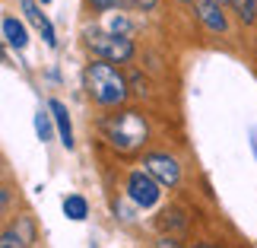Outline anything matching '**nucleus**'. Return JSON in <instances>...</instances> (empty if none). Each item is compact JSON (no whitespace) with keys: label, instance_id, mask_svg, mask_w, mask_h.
Listing matches in <instances>:
<instances>
[{"label":"nucleus","instance_id":"obj_17","mask_svg":"<svg viewBox=\"0 0 257 248\" xmlns=\"http://www.w3.org/2000/svg\"><path fill=\"white\" fill-rule=\"evenodd\" d=\"M159 0H127V10H140V13H153Z\"/></svg>","mask_w":257,"mask_h":248},{"label":"nucleus","instance_id":"obj_9","mask_svg":"<svg viewBox=\"0 0 257 248\" xmlns=\"http://www.w3.org/2000/svg\"><path fill=\"white\" fill-rule=\"evenodd\" d=\"M0 29H4V38H7V45H10V48L23 51V48L29 45V29H26L23 23H19V19H16L13 13H7V16H4Z\"/></svg>","mask_w":257,"mask_h":248},{"label":"nucleus","instance_id":"obj_2","mask_svg":"<svg viewBox=\"0 0 257 248\" xmlns=\"http://www.w3.org/2000/svg\"><path fill=\"white\" fill-rule=\"evenodd\" d=\"M98 131H102V140L117 153H137L146 143V137H150V127H146L143 115L134 112V108H121V112L108 115L98 124Z\"/></svg>","mask_w":257,"mask_h":248},{"label":"nucleus","instance_id":"obj_16","mask_svg":"<svg viewBox=\"0 0 257 248\" xmlns=\"http://www.w3.org/2000/svg\"><path fill=\"white\" fill-rule=\"evenodd\" d=\"M89 7L98 10V13H108V10H127V0H89Z\"/></svg>","mask_w":257,"mask_h":248},{"label":"nucleus","instance_id":"obj_13","mask_svg":"<svg viewBox=\"0 0 257 248\" xmlns=\"http://www.w3.org/2000/svg\"><path fill=\"white\" fill-rule=\"evenodd\" d=\"M229 4L235 7V13H238V19L244 26H251L257 19V0H229Z\"/></svg>","mask_w":257,"mask_h":248},{"label":"nucleus","instance_id":"obj_7","mask_svg":"<svg viewBox=\"0 0 257 248\" xmlns=\"http://www.w3.org/2000/svg\"><path fill=\"white\" fill-rule=\"evenodd\" d=\"M19 7H23V13H26L29 23H32V26L38 29V32H42L45 45H48V48H54V45H57V38H54V26H51V19H48V16L42 13L38 0H19Z\"/></svg>","mask_w":257,"mask_h":248},{"label":"nucleus","instance_id":"obj_1","mask_svg":"<svg viewBox=\"0 0 257 248\" xmlns=\"http://www.w3.org/2000/svg\"><path fill=\"white\" fill-rule=\"evenodd\" d=\"M83 86H86L89 99L102 108H121L127 102V96H131V86H127L124 73L108 61H89L83 67Z\"/></svg>","mask_w":257,"mask_h":248},{"label":"nucleus","instance_id":"obj_15","mask_svg":"<svg viewBox=\"0 0 257 248\" xmlns=\"http://www.w3.org/2000/svg\"><path fill=\"white\" fill-rule=\"evenodd\" d=\"M162 226H178V229H184V226H187L184 210H181V207H172V210H165V213H162Z\"/></svg>","mask_w":257,"mask_h":248},{"label":"nucleus","instance_id":"obj_20","mask_svg":"<svg viewBox=\"0 0 257 248\" xmlns=\"http://www.w3.org/2000/svg\"><path fill=\"white\" fill-rule=\"evenodd\" d=\"M38 4H42V7H48V4H51V0H38Z\"/></svg>","mask_w":257,"mask_h":248},{"label":"nucleus","instance_id":"obj_12","mask_svg":"<svg viewBox=\"0 0 257 248\" xmlns=\"http://www.w3.org/2000/svg\"><path fill=\"white\" fill-rule=\"evenodd\" d=\"M26 226H7L4 235H0V248H26V235H23Z\"/></svg>","mask_w":257,"mask_h":248},{"label":"nucleus","instance_id":"obj_8","mask_svg":"<svg viewBox=\"0 0 257 248\" xmlns=\"http://www.w3.org/2000/svg\"><path fill=\"white\" fill-rule=\"evenodd\" d=\"M48 108H51V115H54V127H57V137H61V143L67 146V150H73V121H70V112H67V105L61 102V99H51V102H48Z\"/></svg>","mask_w":257,"mask_h":248},{"label":"nucleus","instance_id":"obj_10","mask_svg":"<svg viewBox=\"0 0 257 248\" xmlns=\"http://www.w3.org/2000/svg\"><path fill=\"white\" fill-rule=\"evenodd\" d=\"M61 207H64V216H67V220H73V223H83L86 216H89V201H86L83 194H67Z\"/></svg>","mask_w":257,"mask_h":248},{"label":"nucleus","instance_id":"obj_6","mask_svg":"<svg viewBox=\"0 0 257 248\" xmlns=\"http://www.w3.org/2000/svg\"><path fill=\"white\" fill-rule=\"evenodd\" d=\"M194 13H197V23H200L206 32L222 35L225 29H229V19H225L222 0H197V4H194Z\"/></svg>","mask_w":257,"mask_h":248},{"label":"nucleus","instance_id":"obj_11","mask_svg":"<svg viewBox=\"0 0 257 248\" xmlns=\"http://www.w3.org/2000/svg\"><path fill=\"white\" fill-rule=\"evenodd\" d=\"M57 131V127H54V115H51V108H38V112H35V134H38V140H51V134Z\"/></svg>","mask_w":257,"mask_h":248},{"label":"nucleus","instance_id":"obj_19","mask_svg":"<svg viewBox=\"0 0 257 248\" xmlns=\"http://www.w3.org/2000/svg\"><path fill=\"white\" fill-rule=\"evenodd\" d=\"M197 248H219V245H197Z\"/></svg>","mask_w":257,"mask_h":248},{"label":"nucleus","instance_id":"obj_14","mask_svg":"<svg viewBox=\"0 0 257 248\" xmlns=\"http://www.w3.org/2000/svg\"><path fill=\"white\" fill-rule=\"evenodd\" d=\"M131 29H134V23L127 16H121V13L105 19V32H111V35H127V38H131Z\"/></svg>","mask_w":257,"mask_h":248},{"label":"nucleus","instance_id":"obj_5","mask_svg":"<svg viewBox=\"0 0 257 248\" xmlns=\"http://www.w3.org/2000/svg\"><path fill=\"white\" fill-rule=\"evenodd\" d=\"M143 169L162 188H178V182H181V166H178V159L169 156V153H146L143 156Z\"/></svg>","mask_w":257,"mask_h":248},{"label":"nucleus","instance_id":"obj_18","mask_svg":"<svg viewBox=\"0 0 257 248\" xmlns=\"http://www.w3.org/2000/svg\"><path fill=\"white\" fill-rule=\"evenodd\" d=\"M156 248H181V242H175L172 235H162V239H156Z\"/></svg>","mask_w":257,"mask_h":248},{"label":"nucleus","instance_id":"obj_3","mask_svg":"<svg viewBox=\"0 0 257 248\" xmlns=\"http://www.w3.org/2000/svg\"><path fill=\"white\" fill-rule=\"evenodd\" d=\"M86 48L92 61H108V64H127L137 51L127 35H111L105 29H86Z\"/></svg>","mask_w":257,"mask_h":248},{"label":"nucleus","instance_id":"obj_4","mask_svg":"<svg viewBox=\"0 0 257 248\" xmlns=\"http://www.w3.org/2000/svg\"><path fill=\"white\" fill-rule=\"evenodd\" d=\"M124 191L127 197L137 204V207H143V210H150V207L159 204V197H162V185L156 182V178L146 172V169H134L131 175H127V185H124Z\"/></svg>","mask_w":257,"mask_h":248}]
</instances>
